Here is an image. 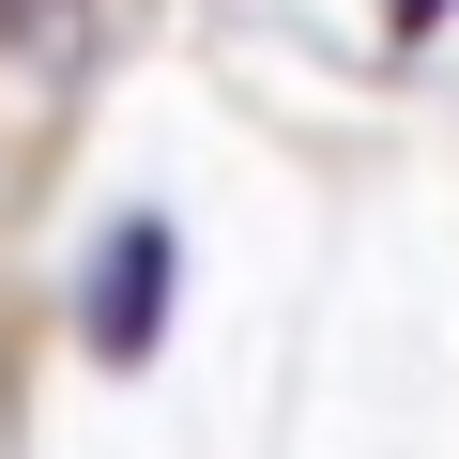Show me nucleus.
Returning <instances> with one entry per match:
<instances>
[{"instance_id":"nucleus-1","label":"nucleus","mask_w":459,"mask_h":459,"mask_svg":"<svg viewBox=\"0 0 459 459\" xmlns=\"http://www.w3.org/2000/svg\"><path fill=\"white\" fill-rule=\"evenodd\" d=\"M153 322H169V230L138 214L123 246L92 261V352H153Z\"/></svg>"}]
</instances>
